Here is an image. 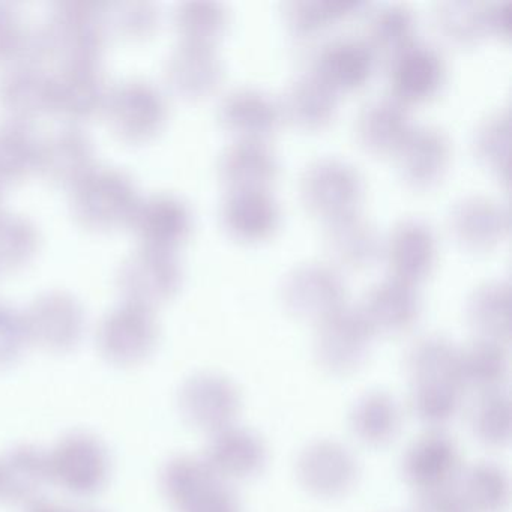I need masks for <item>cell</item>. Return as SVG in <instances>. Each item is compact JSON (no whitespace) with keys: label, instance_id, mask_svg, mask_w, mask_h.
<instances>
[{"label":"cell","instance_id":"ab89813d","mask_svg":"<svg viewBox=\"0 0 512 512\" xmlns=\"http://www.w3.org/2000/svg\"><path fill=\"white\" fill-rule=\"evenodd\" d=\"M40 140L28 125L0 124V187L28 178L38 170Z\"/></svg>","mask_w":512,"mask_h":512},{"label":"cell","instance_id":"4fadbf2b","mask_svg":"<svg viewBox=\"0 0 512 512\" xmlns=\"http://www.w3.org/2000/svg\"><path fill=\"white\" fill-rule=\"evenodd\" d=\"M449 232L460 247L472 253L493 250L509 232V212L491 197L458 200L448 217Z\"/></svg>","mask_w":512,"mask_h":512},{"label":"cell","instance_id":"f546056e","mask_svg":"<svg viewBox=\"0 0 512 512\" xmlns=\"http://www.w3.org/2000/svg\"><path fill=\"white\" fill-rule=\"evenodd\" d=\"M50 481L47 452L19 445L0 457V499L13 505H31Z\"/></svg>","mask_w":512,"mask_h":512},{"label":"cell","instance_id":"5bb4252c","mask_svg":"<svg viewBox=\"0 0 512 512\" xmlns=\"http://www.w3.org/2000/svg\"><path fill=\"white\" fill-rule=\"evenodd\" d=\"M130 226L142 247L175 251L193 230V214L179 197L157 194L140 199Z\"/></svg>","mask_w":512,"mask_h":512},{"label":"cell","instance_id":"e0dca14e","mask_svg":"<svg viewBox=\"0 0 512 512\" xmlns=\"http://www.w3.org/2000/svg\"><path fill=\"white\" fill-rule=\"evenodd\" d=\"M203 461L218 481H241L262 472L268 452L253 431L230 425L212 433Z\"/></svg>","mask_w":512,"mask_h":512},{"label":"cell","instance_id":"d6a6232c","mask_svg":"<svg viewBox=\"0 0 512 512\" xmlns=\"http://www.w3.org/2000/svg\"><path fill=\"white\" fill-rule=\"evenodd\" d=\"M511 286L508 281H487L467 299L470 328L481 340L508 344L511 340Z\"/></svg>","mask_w":512,"mask_h":512},{"label":"cell","instance_id":"8d00e7d4","mask_svg":"<svg viewBox=\"0 0 512 512\" xmlns=\"http://www.w3.org/2000/svg\"><path fill=\"white\" fill-rule=\"evenodd\" d=\"M416 20L404 5H386L371 14L367 25V46L374 58L394 59L415 44Z\"/></svg>","mask_w":512,"mask_h":512},{"label":"cell","instance_id":"7402d4cb","mask_svg":"<svg viewBox=\"0 0 512 512\" xmlns=\"http://www.w3.org/2000/svg\"><path fill=\"white\" fill-rule=\"evenodd\" d=\"M94 142L77 128H65L40 142L38 170L53 184L73 190L97 169Z\"/></svg>","mask_w":512,"mask_h":512},{"label":"cell","instance_id":"7bdbcfd3","mask_svg":"<svg viewBox=\"0 0 512 512\" xmlns=\"http://www.w3.org/2000/svg\"><path fill=\"white\" fill-rule=\"evenodd\" d=\"M470 425L479 442L503 446L511 439V398L502 389L481 392L470 410Z\"/></svg>","mask_w":512,"mask_h":512},{"label":"cell","instance_id":"5b68a950","mask_svg":"<svg viewBox=\"0 0 512 512\" xmlns=\"http://www.w3.org/2000/svg\"><path fill=\"white\" fill-rule=\"evenodd\" d=\"M160 326L151 308L125 302L110 310L98 325L101 355L119 367L148 359L157 347Z\"/></svg>","mask_w":512,"mask_h":512},{"label":"cell","instance_id":"44dd1931","mask_svg":"<svg viewBox=\"0 0 512 512\" xmlns=\"http://www.w3.org/2000/svg\"><path fill=\"white\" fill-rule=\"evenodd\" d=\"M280 119V106L260 89H235L218 107L221 127L238 142H265L277 131Z\"/></svg>","mask_w":512,"mask_h":512},{"label":"cell","instance_id":"bcb514c9","mask_svg":"<svg viewBox=\"0 0 512 512\" xmlns=\"http://www.w3.org/2000/svg\"><path fill=\"white\" fill-rule=\"evenodd\" d=\"M215 476L203 458L179 455L167 461L161 472V488L164 496L175 508L190 499L197 491L215 481Z\"/></svg>","mask_w":512,"mask_h":512},{"label":"cell","instance_id":"52a82bcc","mask_svg":"<svg viewBox=\"0 0 512 512\" xmlns=\"http://www.w3.org/2000/svg\"><path fill=\"white\" fill-rule=\"evenodd\" d=\"M182 278L175 251L142 247L122 262L118 287L125 302L154 310L179 292Z\"/></svg>","mask_w":512,"mask_h":512},{"label":"cell","instance_id":"8992f818","mask_svg":"<svg viewBox=\"0 0 512 512\" xmlns=\"http://www.w3.org/2000/svg\"><path fill=\"white\" fill-rule=\"evenodd\" d=\"M47 458L50 481L76 496H94L109 481V452L92 434L71 433L62 437Z\"/></svg>","mask_w":512,"mask_h":512},{"label":"cell","instance_id":"6da1fadb","mask_svg":"<svg viewBox=\"0 0 512 512\" xmlns=\"http://www.w3.org/2000/svg\"><path fill=\"white\" fill-rule=\"evenodd\" d=\"M38 29L46 61L59 62L61 68L98 65L106 49L107 25L101 4L62 2Z\"/></svg>","mask_w":512,"mask_h":512},{"label":"cell","instance_id":"9c48e42d","mask_svg":"<svg viewBox=\"0 0 512 512\" xmlns=\"http://www.w3.org/2000/svg\"><path fill=\"white\" fill-rule=\"evenodd\" d=\"M23 316L31 343L49 352H71L85 335V308L76 296L64 290L41 293Z\"/></svg>","mask_w":512,"mask_h":512},{"label":"cell","instance_id":"83f0119b","mask_svg":"<svg viewBox=\"0 0 512 512\" xmlns=\"http://www.w3.org/2000/svg\"><path fill=\"white\" fill-rule=\"evenodd\" d=\"M323 239L329 259L349 271L370 268L382 253L376 227L358 212L326 223Z\"/></svg>","mask_w":512,"mask_h":512},{"label":"cell","instance_id":"ba28073f","mask_svg":"<svg viewBox=\"0 0 512 512\" xmlns=\"http://www.w3.org/2000/svg\"><path fill=\"white\" fill-rule=\"evenodd\" d=\"M374 335L361 311L341 307L317 323L314 355L326 371L344 376L367 361Z\"/></svg>","mask_w":512,"mask_h":512},{"label":"cell","instance_id":"3957f363","mask_svg":"<svg viewBox=\"0 0 512 512\" xmlns=\"http://www.w3.org/2000/svg\"><path fill=\"white\" fill-rule=\"evenodd\" d=\"M299 196L311 215L329 223L355 214L364 196V182L346 161L319 158L302 172Z\"/></svg>","mask_w":512,"mask_h":512},{"label":"cell","instance_id":"e575fe53","mask_svg":"<svg viewBox=\"0 0 512 512\" xmlns=\"http://www.w3.org/2000/svg\"><path fill=\"white\" fill-rule=\"evenodd\" d=\"M350 425L353 434L365 445H386L400 430V407L391 395L370 392L353 406Z\"/></svg>","mask_w":512,"mask_h":512},{"label":"cell","instance_id":"ffe728a7","mask_svg":"<svg viewBox=\"0 0 512 512\" xmlns=\"http://www.w3.org/2000/svg\"><path fill=\"white\" fill-rule=\"evenodd\" d=\"M109 86L98 65L65 67L52 76V112L67 121L103 115Z\"/></svg>","mask_w":512,"mask_h":512},{"label":"cell","instance_id":"277c9868","mask_svg":"<svg viewBox=\"0 0 512 512\" xmlns=\"http://www.w3.org/2000/svg\"><path fill=\"white\" fill-rule=\"evenodd\" d=\"M103 115L124 142H149L166 124V98L145 80H127L109 89Z\"/></svg>","mask_w":512,"mask_h":512},{"label":"cell","instance_id":"f907efd6","mask_svg":"<svg viewBox=\"0 0 512 512\" xmlns=\"http://www.w3.org/2000/svg\"><path fill=\"white\" fill-rule=\"evenodd\" d=\"M178 512H241L236 494L224 482L212 481L176 508Z\"/></svg>","mask_w":512,"mask_h":512},{"label":"cell","instance_id":"2e32d148","mask_svg":"<svg viewBox=\"0 0 512 512\" xmlns=\"http://www.w3.org/2000/svg\"><path fill=\"white\" fill-rule=\"evenodd\" d=\"M445 77V62L433 47L413 44L389 61V88L403 106L436 97Z\"/></svg>","mask_w":512,"mask_h":512},{"label":"cell","instance_id":"db71d44e","mask_svg":"<svg viewBox=\"0 0 512 512\" xmlns=\"http://www.w3.org/2000/svg\"><path fill=\"white\" fill-rule=\"evenodd\" d=\"M512 23V2H497V4L485 7V25L487 35H494L499 38H509L511 35Z\"/></svg>","mask_w":512,"mask_h":512},{"label":"cell","instance_id":"4dcf8cb0","mask_svg":"<svg viewBox=\"0 0 512 512\" xmlns=\"http://www.w3.org/2000/svg\"><path fill=\"white\" fill-rule=\"evenodd\" d=\"M356 139L373 155L395 154L412 131L406 106L394 98H377L362 107L356 118Z\"/></svg>","mask_w":512,"mask_h":512},{"label":"cell","instance_id":"d6986e66","mask_svg":"<svg viewBox=\"0 0 512 512\" xmlns=\"http://www.w3.org/2000/svg\"><path fill=\"white\" fill-rule=\"evenodd\" d=\"M383 250L392 278L412 286L425 280L436 263L433 230L418 218H407L395 224Z\"/></svg>","mask_w":512,"mask_h":512},{"label":"cell","instance_id":"cb8c5ba5","mask_svg":"<svg viewBox=\"0 0 512 512\" xmlns=\"http://www.w3.org/2000/svg\"><path fill=\"white\" fill-rule=\"evenodd\" d=\"M401 469L404 479L421 491L448 487L460 472L457 443L437 431L424 434L407 449Z\"/></svg>","mask_w":512,"mask_h":512},{"label":"cell","instance_id":"7a4b0ae2","mask_svg":"<svg viewBox=\"0 0 512 512\" xmlns=\"http://www.w3.org/2000/svg\"><path fill=\"white\" fill-rule=\"evenodd\" d=\"M140 196L131 176L116 169H95L71 190V211L86 229L107 232L130 226Z\"/></svg>","mask_w":512,"mask_h":512},{"label":"cell","instance_id":"f35d334b","mask_svg":"<svg viewBox=\"0 0 512 512\" xmlns=\"http://www.w3.org/2000/svg\"><path fill=\"white\" fill-rule=\"evenodd\" d=\"M182 44L214 47L229 25V13L220 2L193 0L182 2L173 16Z\"/></svg>","mask_w":512,"mask_h":512},{"label":"cell","instance_id":"7dc6e473","mask_svg":"<svg viewBox=\"0 0 512 512\" xmlns=\"http://www.w3.org/2000/svg\"><path fill=\"white\" fill-rule=\"evenodd\" d=\"M463 388L455 385L412 386L410 406L419 421L430 427L448 424L461 406Z\"/></svg>","mask_w":512,"mask_h":512},{"label":"cell","instance_id":"30bf717a","mask_svg":"<svg viewBox=\"0 0 512 512\" xmlns=\"http://www.w3.org/2000/svg\"><path fill=\"white\" fill-rule=\"evenodd\" d=\"M343 280L335 269L320 263H304L281 280L280 299L284 310L304 322H322L344 307Z\"/></svg>","mask_w":512,"mask_h":512},{"label":"cell","instance_id":"816d5d0a","mask_svg":"<svg viewBox=\"0 0 512 512\" xmlns=\"http://www.w3.org/2000/svg\"><path fill=\"white\" fill-rule=\"evenodd\" d=\"M28 29L20 22L19 14L7 4H0V65L16 64L22 52Z\"/></svg>","mask_w":512,"mask_h":512},{"label":"cell","instance_id":"f5cc1de1","mask_svg":"<svg viewBox=\"0 0 512 512\" xmlns=\"http://www.w3.org/2000/svg\"><path fill=\"white\" fill-rule=\"evenodd\" d=\"M413 512H472L457 491L448 487L421 491Z\"/></svg>","mask_w":512,"mask_h":512},{"label":"cell","instance_id":"ac0fdd59","mask_svg":"<svg viewBox=\"0 0 512 512\" xmlns=\"http://www.w3.org/2000/svg\"><path fill=\"white\" fill-rule=\"evenodd\" d=\"M0 110L7 121L28 125L52 112V76L43 67L13 64L0 76Z\"/></svg>","mask_w":512,"mask_h":512},{"label":"cell","instance_id":"1f68e13d","mask_svg":"<svg viewBox=\"0 0 512 512\" xmlns=\"http://www.w3.org/2000/svg\"><path fill=\"white\" fill-rule=\"evenodd\" d=\"M280 106L281 118L304 131L325 128L337 112V94L313 73L299 76L287 86Z\"/></svg>","mask_w":512,"mask_h":512},{"label":"cell","instance_id":"ee69618b","mask_svg":"<svg viewBox=\"0 0 512 512\" xmlns=\"http://www.w3.org/2000/svg\"><path fill=\"white\" fill-rule=\"evenodd\" d=\"M367 5L362 2L326 0V2H287L284 4V20L287 28L298 37L319 34L331 23L358 13Z\"/></svg>","mask_w":512,"mask_h":512},{"label":"cell","instance_id":"d4e9b609","mask_svg":"<svg viewBox=\"0 0 512 512\" xmlns=\"http://www.w3.org/2000/svg\"><path fill=\"white\" fill-rule=\"evenodd\" d=\"M359 311L374 334L398 335L415 325L421 299L412 284L389 278L368 290Z\"/></svg>","mask_w":512,"mask_h":512},{"label":"cell","instance_id":"7c38bea8","mask_svg":"<svg viewBox=\"0 0 512 512\" xmlns=\"http://www.w3.org/2000/svg\"><path fill=\"white\" fill-rule=\"evenodd\" d=\"M296 473L305 490L331 499L352 490L358 479V463L341 443L319 440L299 454Z\"/></svg>","mask_w":512,"mask_h":512},{"label":"cell","instance_id":"b9f144b4","mask_svg":"<svg viewBox=\"0 0 512 512\" xmlns=\"http://www.w3.org/2000/svg\"><path fill=\"white\" fill-rule=\"evenodd\" d=\"M485 7L487 5L464 0L442 2L434 11L437 31L454 46H473L487 35Z\"/></svg>","mask_w":512,"mask_h":512},{"label":"cell","instance_id":"9a60e30c","mask_svg":"<svg viewBox=\"0 0 512 512\" xmlns=\"http://www.w3.org/2000/svg\"><path fill=\"white\" fill-rule=\"evenodd\" d=\"M398 175L413 190H430L442 181L451 163V143L439 128H412L397 149Z\"/></svg>","mask_w":512,"mask_h":512},{"label":"cell","instance_id":"9f6ffc18","mask_svg":"<svg viewBox=\"0 0 512 512\" xmlns=\"http://www.w3.org/2000/svg\"><path fill=\"white\" fill-rule=\"evenodd\" d=\"M74 512H98V511H76V509H74Z\"/></svg>","mask_w":512,"mask_h":512},{"label":"cell","instance_id":"8fae6325","mask_svg":"<svg viewBox=\"0 0 512 512\" xmlns=\"http://www.w3.org/2000/svg\"><path fill=\"white\" fill-rule=\"evenodd\" d=\"M178 403L188 424L212 434L233 425L241 410V395L226 377L200 373L182 385Z\"/></svg>","mask_w":512,"mask_h":512},{"label":"cell","instance_id":"681fc988","mask_svg":"<svg viewBox=\"0 0 512 512\" xmlns=\"http://www.w3.org/2000/svg\"><path fill=\"white\" fill-rule=\"evenodd\" d=\"M29 344L31 340L22 311L0 304V368L16 364Z\"/></svg>","mask_w":512,"mask_h":512},{"label":"cell","instance_id":"d590c367","mask_svg":"<svg viewBox=\"0 0 512 512\" xmlns=\"http://www.w3.org/2000/svg\"><path fill=\"white\" fill-rule=\"evenodd\" d=\"M463 388L479 392L496 391L508 376V353L505 344L496 341H473L458 353Z\"/></svg>","mask_w":512,"mask_h":512},{"label":"cell","instance_id":"74e56055","mask_svg":"<svg viewBox=\"0 0 512 512\" xmlns=\"http://www.w3.org/2000/svg\"><path fill=\"white\" fill-rule=\"evenodd\" d=\"M458 496L472 512H500L509 500L508 475L493 463H476L460 476Z\"/></svg>","mask_w":512,"mask_h":512},{"label":"cell","instance_id":"603a6c76","mask_svg":"<svg viewBox=\"0 0 512 512\" xmlns=\"http://www.w3.org/2000/svg\"><path fill=\"white\" fill-rule=\"evenodd\" d=\"M376 58L367 43L356 38L329 41L314 56L311 73L332 92H352L370 80Z\"/></svg>","mask_w":512,"mask_h":512},{"label":"cell","instance_id":"60d3db41","mask_svg":"<svg viewBox=\"0 0 512 512\" xmlns=\"http://www.w3.org/2000/svg\"><path fill=\"white\" fill-rule=\"evenodd\" d=\"M473 152L479 163L508 182L511 163V118L508 110H500L487 116L476 128L473 136Z\"/></svg>","mask_w":512,"mask_h":512},{"label":"cell","instance_id":"836d02e7","mask_svg":"<svg viewBox=\"0 0 512 512\" xmlns=\"http://www.w3.org/2000/svg\"><path fill=\"white\" fill-rule=\"evenodd\" d=\"M458 353L460 350L451 341L439 335L419 338L406 356V371L412 386L455 385L463 388Z\"/></svg>","mask_w":512,"mask_h":512},{"label":"cell","instance_id":"4316f807","mask_svg":"<svg viewBox=\"0 0 512 512\" xmlns=\"http://www.w3.org/2000/svg\"><path fill=\"white\" fill-rule=\"evenodd\" d=\"M164 74L173 94L184 100H202L220 85L223 64L214 47L181 43L167 59Z\"/></svg>","mask_w":512,"mask_h":512},{"label":"cell","instance_id":"11a10c76","mask_svg":"<svg viewBox=\"0 0 512 512\" xmlns=\"http://www.w3.org/2000/svg\"><path fill=\"white\" fill-rule=\"evenodd\" d=\"M26 512H74V509L59 505V503L49 502V500L38 499L29 505Z\"/></svg>","mask_w":512,"mask_h":512},{"label":"cell","instance_id":"f1b7e54d","mask_svg":"<svg viewBox=\"0 0 512 512\" xmlns=\"http://www.w3.org/2000/svg\"><path fill=\"white\" fill-rule=\"evenodd\" d=\"M277 173V157L262 142L233 143L218 161V178L229 193L268 191Z\"/></svg>","mask_w":512,"mask_h":512},{"label":"cell","instance_id":"f6af8a7d","mask_svg":"<svg viewBox=\"0 0 512 512\" xmlns=\"http://www.w3.org/2000/svg\"><path fill=\"white\" fill-rule=\"evenodd\" d=\"M40 241L34 221L23 215L0 212V271H16L28 265L38 253Z\"/></svg>","mask_w":512,"mask_h":512},{"label":"cell","instance_id":"484cf974","mask_svg":"<svg viewBox=\"0 0 512 512\" xmlns=\"http://www.w3.org/2000/svg\"><path fill=\"white\" fill-rule=\"evenodd\" d=\"M220 221L224 232L235 241H265L277 230L280 208L268 191H236L224 199Z\"/></svg>","mask_w":512,"mask_h":512},{"label":"cell","instance_id":"c3c4849f","mask_svg":"<svg viewBox=\"0 0 512 512\" xmlns=\"http://www.w3.org/2000/svg\"><path fill=\"white\" fill-rule=\"evenodd\" d=\"M106 25L128 38H146L154 34L160 22L158 8L149 2H124V4L104 5Z\"/></svg>","mask_w":512,"mask_h":512}]
</instances>
